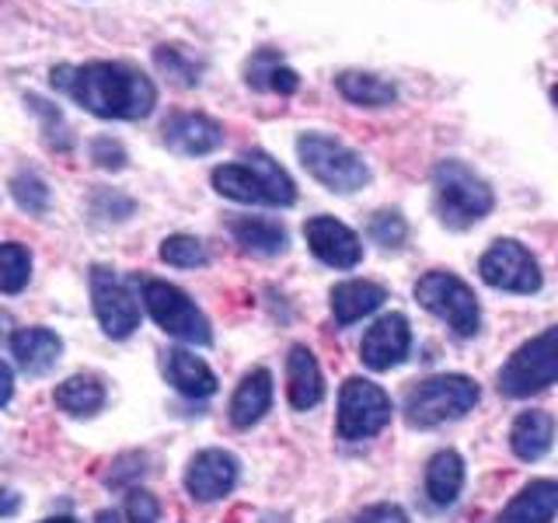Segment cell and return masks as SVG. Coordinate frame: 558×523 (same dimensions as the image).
<instances>
[{
    "mask_svg": "<svg viewBox=\"0 0 558 523\" xmlns=\"http://www.w3.org/2000/svg\"><path fill=\"white\" fill-rule=\"evenodd\" d=\"M49 81L98 119H147L157 105L154 81L130 63L95 60L84 66H52Z\"/></svg>",
    "mask_w": 558,
    "mask_h": 523,
    "instance_id": "cell-1",
    "label": "cell"
},
{
    "mask_svg": "<svg viewBox=\"0 0 558 523\" xmlns=\"http://www.w3.org/2000/svg\"><path fill=\"white\" fill-rule=\"evenodd\" d=\"M209 182H214L220 196L234 203H252V206H293L296 203L293 179L262 150H248L241 161L214 168Z\"/></svg>",
    "mask_w": 558,
    "mask_h": 523,
    "instance_id": "cell-2",
    "label": "cell"
},
{
    "mask_svg": "<svg viewBox=\"0 0 558 523\" xmlns=\"http://www.w3.org/2000/svg\"><path fill=\"white\" fill-rule=\"evenodd\" d=\"M433 192H436V217L450 231H468L471 223L493 214L496 196L485 179L461 161H440L433 168Z\"/></svg>",
    "mask_w": 558,
    "mask_h": 523,
    "instance_id": "cell-3",
    "label": "cell"
},
{
    "mask_svg": "<svg viewBox=\"0 0 558 523\" xmlns=\"http://www.w3.org/2000/svg\"><path fill=\"white\" fill-rule=\"evenodd\" d=\"M296 157H301L304 171L314 182H322L328 192H339V196H353L371 182V168H366L363 157L328 133H301Z\"/></svg>",
    "mask_w": 558,
    "mask_h": 523,
    "instance_id": "cell-4",
    "label": "cell"
},
{
    "mask_svg": "<svg viewBox=\"0 0 558 523\" xmlns=\"http://www.w3.org/2000/svg\"><path fill=\"white\" fill-rule=\"evenodd\" d=\"M482 388L464 374H440L415 384L405 398V423L415 429H433L453 423L478 405Z\"/></svg>",
    "mask_w": 558,
    "mask_h": 523,
    "instance_id": "cell-5",
    "label": "cell"
},
{
    "mask_svg": "<svg viewBox=\"0 0 558 523\" xmlns=\"http://www.w3.org/2000/svg\"><path fill=\"white\" fill-rule=\"evenodd\" d=\"M415 301L423 304L429 314H436V318H444L458 339L478 336V328H482V307H478L475 290H471L461 276L444 272V269L426 272L415 283Z\"/></svg>",
    "mask_w": 558,
    "mask_h": 523,
    "instance_id": "cell-6",
    "label": "cell"
},
{
    "mask_svg": "<svg viewBox=\"0 0 558 523\" xmlns=\"http://www.w3.org/2000/svg\"><path fill=\"white\" fill-rule=\"evenodd\" d=\"M551 384H558V325L523 342L499 370V391L506 398H531Z\"/></svg>",
    "mask_w": 558,
    "mask_h": 523,
    "instance_id": "cell-7",
    "label": "cell"
},
{
    "mask_svg": "<svg viewBox=\"0 0 558 523\" xmlns=\"http://www.w3.org/2000/svg\"><path fill=\"white\" fill-rule=\"evenodd\" d=\"M140 296H144V307L157 321V328H165L168 336L192 342V345L214 342L209 318L196 307V301H192L185 290L165 283V279H144V283H140Z\"/></svg>",
    "mask_w": 558,
    "mask_h": 523,
    "instance_id": "cell-8",
    "label": "cell"
},
{
    "mask_svg": "<svg viewBox=\"0 0 558 523\" xmlns=\"http://www.w3.org/2000/svg\"><path fill=\"white\" fill-rule=\"evenodd\" d=\"M391 423V398L384 394V388L349 377L339 391V436L342 440H366V436L380 433Z\"/></svg>",
    "mask_w": 558,
    "mask_h": 523,
    "instance_id": "cell-9",
    "label": "cell"
},
{
    "mask_svg": "<svg viewBox=\"0 0 558 523\" xmlns=\"http://www.w3.org/2000/svg\"><path fill=\"white\" fill-rule=\"evenodd\" d=\"M92 304L98 314V325L109 339H130L140 328V301L133 296L126 279L109 266L92 269Z\"/></svg>",
    "mask_w": 558,
    "mask_h": 523,
    "instance_id": "cell-10",
    "label": "cell"
},
{
    "mask_svg": "<svg viewBox=\"0 0 558 523\" xmlns=\"http://www.w3.org/2000/svg\"><path fill=\"white\" fill-rule=\"evenodd\" d=\"M478 272L488 287L506 290V293H537L545 276L537 269V258L523 248L520 241L499 238L496 244H488V252L478 262Z\"/></svg>",
    "mask_w": 558,
    "mask_h": 523,
    "instance_id": "cell-11",
    "label": "cell"
},
{
    "mask_svg": "<svg viewBox=\"0 0 558 523\" xmlns=\"http://www.w3.org/2000/svg\"><path fill=\"white\" fill-rule=\"evenodd\" d=\"M409 349H412L409 318L405 314H384V318H377L371 328H366V336L360 342V360L366 370L384 374L405 360Z\"/></svg>",
    "mask_w": 558,
    "mask_h": 523,
    "instance_id": "cell-12",
    "label": "cell"
},
{
    "mask_svg": "<svg viewBox=\"0 0 558 523\" xmlns=\"http://www.w3.org/2000/svg\"><path fill=\"white\" fill-rule=\"evenodd\" d=\"M304 238L314 258H322L331 269H353L363 258V244L353 227L336 217H314L304 223Z\"/></svg>",
    "mask_w": 558,
    "mask_h": 523,
    "instance_id": "cell-13",
    "label": "cell"
},
{
    "mask_svg": "<svg viewBox=\"0 0 558 523\" xmlns=\"http://www.w3.org/2000/svg\"><path fill=\"white\" fill-rule=\"evenodd\" d=\"M238 471H241V464H238L234 453H227L220 447H209V450H199L196 458L189 461L185 488H189L192 499L214 502V499H223L238 485Z\"/></svg>",
    "mask_w": 558,
    "mask_h": 523,
    "instance_id": "cell-14",
    "label": "cell"
},
{
    "mask_svg": "<svg viewBox=\"0 0 558 523\" xmlns=\"http://www.w3.org/2000/svg\"><path fill=\"white\" fill-rule=\"evenodd\" d=\"M165 144L168 150L182 157H206L223 144V126L203 112H179L165 122Z\"/></svg>",
    "mask_w": 558,
    "mask_h": 523,
    "instance_id": "cell-15",
    "label": "cell"
},
{
    "mask_svg": "<svg viewBox=\"0 0 558 523\" xmlns=\"http://www.w3.org/2000/svg\"><path fill=\"white\" fill-rule=\"evenodd\" d=\"M384 301H388V290L371 279H342V283L331 287V318L342 328L363 321L366 314H374Z\"/></svg>",
    "mask_w": 558,
    "mask_h": 523,
    "instance_id": "cell-16",
    "label": "cell"
},
{
    "mask_svg": "<svg viewBox=\"0 0 558 523\" xmlns=\"http://www.w3.org/2000/svg\"><path fill=\"white\" fill-rule=\"evenodd\" d=\"M287 394H290V405L296 412H307L314 409L318 401L325 398V377H322V366L314 360V353L307 345H293L287 353Z\"/></svg>",
    "mask_w": 558,
    "mask_h": 523,
    "instance_id": "cell-17",
    "label": "cell"
},
{
    "mask_svg": "<svg viewBox=\"0 0 558 523\" xmlns=\"http://www.w3.org/2000/svg\"><path fill=\"white\" fill-rule=\"evenodd\" d=\"M269 405H272V374L266 370V366H255V370H248L241 377L227 415H231V426L252 429L258 418L269 412Z\"/></svg>",
    "mask_w": 558,
    "mask_h": 523,
    "instance_id": "cell-18",
    "label": "cell"
},
{
    "mask_svg": "<svg viewBox=\"0 0 558 523\" xmlns=\"http://www.w3.org/2000/svg\"><path fill=\"white\" fill-rule=\"evenodd\" d=\"M558 516V482L537 478L506 502L499 523H551Z\"/></svg>",
    "mask_w": 558,
    "mask_h": 523,
    "instance_id": "cell-19",
    "label": "cell"
},
{
    "mask_svg": "<svg viewBox=\"0 0 558 523\" xmlns=\"http://www.w3.org/2000/svg\"><path fill=\"white\" fill-rule=\"evenodd\" d=\"M165 377L179 394L185 398H209L217 394V374L209 366L189 353V349H168L165 353Z\"/></svg>",
    "mask_w": 558,
    "mask_h": 523,
    "instance_id": "cell-20",
    "label": "cell"
},
{
    "mask_svg": "<svg viewBox=\"0 0 558 523\" xmlns=\"http://www.w3.org/2000/svg\"><path fill=\"white\" fill-rule=\"evenodd\" d=\"M60 353L63 339L49 328H22L11 336V356L25 374H46L49 366H57Z\"/></svg>",
    "mask_w": 558,
    "mask_h": 523,
    "instance_id": "cell-21",
    "label": "cell"
},
{
    "mask_svg": "<svg viewBox=\"0 0 558 523\" xmlns=\"http://www.w3.org/2000/svg\"><path fill=\"white\" fill-rule=\"evenodd\" d=\"M227 231H231V238L244 252L258 258H272L279 252H287V244H290L287 227L269 217H234V220H227Z\"/></svg>",
    "mask_w": 558,
    "mask_h": 523,
    "instance_id": "cell-22",
    "label": "cell"
},
{
    "mask_svg": "<svg viewBox=\"0 0 558 523\" xmlns=\"http://www.w3.org/2000/svg\"><path fill=\"white\" fill-rule=\"evenodd\" d=\"M555 443V418L548 412H520L510 429V447L520 461H541Z\"/></svg>",
    "mask_w": 558,
    "mask_h": 523,
    "instance_id": "cell-23",
    "label": "cell"
},
{
    "mask_svg": "<svg viewBox=\"0 0 558 523\" xmlns=\"http://www.w3.org/2000/svg\"><path fill=\"white\" fill-rule=\"evenodd\" d=\"M244 81H248L252 92H276V95H293L301 87L296 70H290L276 49H258L248 60V66H244Z\"/></svg>",
    "mask_w": 558,
    "mask_h": 523,
    "instance_id": "cell-24",
    "label": "cell"
},
{
    "mask_svg": "<svg viewBox=\"0 0 558 523\" xmlns=\"http://www.w3.org/2000/svg\"><path fill=\"white\" fill-rule=\"evenodd\" d=\"M464 488V458L458 450H436L426 464V496L436 506H450Z\"/></svg>",
    "mask_w": 558,
    "mask_h": 523,
    "instance_id": "cell-25",
    "label": "cell"
},
{
    "mask_svg": "<svg viewBox=\"0 0 558 523\" xmlns=\"http://www.w3.org/2000/svg\"><path fill=\"white\" fill-rule=\"evenodd\" d=\"M336 87L345 101L360 105V109H384V105H391L398 98V87L391 81L366 74V70H342L336 77Z\"/></svg>",
    "mask_w": 558,
    "mask_h": 523,
    "instance_id": "cell-26",
    "label": "cell"
},
{
    "mask_svg": "<svg viewBox=\"0 0 558 523\" xmlns=\"http://www.w3.org/2000/svg\"><path fill=\"white\" fill-rule=\"evenodd\" d=\"M52 401L57 409L66 415H98L105 409V384L92 374H77V377H66L57 391H52Z\"/></svg>",
    "mask_w": 558,
    "mask_h": 523,
    "instance_id": "cell-27",
    "label": "cell"
},
{
    "mask_svg": "<svg viewBox=\"0 0 558 523\" xmlns=\"http://www.w3.org/2000/svg\"><path fill=\"white\" fill-rule=\"evenodd\" d=\"M32 276V252L17 241L0 244V293H22Z\"/></svg>",
    "mask_w": 558,
    "mask_h": 523,
    "instance_id": "cell-28",
    "label": "cell"
},
{
    "mask_svg": "<svg viewBox=\"0 0 558 523\" xmlns=\"http://www.w3.org/2000/svg\"><path fill=\"white\" fill-rule=\"evenodd\" d=\"M154 63H157V70H165L171 81H179L182 87H196L199 84L203 66H199V60H192L182 46H157L154 49Z\"/></svg>",
    "mask_w": 558,
    "mask_h": 523,
    "instance_id": "cell-29",
    "label": "cell"
},
{
    "mask_svg": "<svg viewBox=\"0 0 558 523\" xmlns=\"http://www.w3.org/2000/svg\"><path fill=\"white\" fill-rule=\"evenodd\" d=\"M11 196H14V203L22 206L25 214H32V217H43L46 209H49V185H46L35 171L14 174V179H11Z\"/></svg>",
    "mask_w": 558,
    "mask_h": 523,
    "instance_id": "cell-30",
    "label": "cell"
},
{
    "mask_svg": "<svg viewBox=\"0 0 558 523\" xmlns=\"http://www.w3.org/2000/svg\"><path fill=\"white\" fill-rule=\"evenodd\" d=\"M161 258L174 269H196V266H206V248L199 238L192 234H171L161 241Z\"/></svg>",
    "mask_w": 558,
    "mask_h": 523,
    "instance_id": "cell-31",
    "label": "cell"
},
{
    "mask_svg": "<svg viewBox=\"0 0 558 523\" xmlns=\"http://www.w3.org/2000/svg\"><path fill=\"white\" fill-rule=\"evenodd\" d=\"M366 231H371V241L380 244V248H401L409 238V223L398 209H380V214H374L371 223H366Z\"/></svg>",
    "mask_w": 558,
    "mask_h": 523,
    "instance_id": "cell-32",
    "label": "cell"
},
{
    "mask_svg": "<svg viewBox=\"0 0 558 523\" xmlns=\"http://www.w3.org/2000/svg\"><path fill=\"white\" fill-rule=\"evenodd\" d=\"M92 161L98 168L119 171V168H126V147L112 136H98V139H92Z\"/></svg>",
    "mask_w": 558,
    "mask_h": 523,
    "instance_id": "cell-33",
    "label": "cell"
},
{
    "mask_svg": "<svg viewBox=\"0 0 558 523\" xmlns=\"http://www.w3.org/2000/svg\"><path fill=\"white\" fill-rule=\"evenodd\" d=\"M126 520L130 523H157L161 520V506H157V499L150 492H144V488H133L126 499Z\"/></svg>",
    "mask_w": 558,
    "mask_h": 523,
    "instance_id": "cell-34",
    "label": "cell"
},
{
    "mask_svg": "<svg viewBox=\"0 0 558 523\" xmlns=\"http://www.w3.org/2000/svg\"><path fill=\"white\" fill-rule=\"evenodd\" d=\"M356 523H409V516H405V510H398L391 502H377L371 510H363L356 516Z\"/></svg>",
    "mask_w": 558,
    "mask_h": 523,
    "instance_id": "cell-35",
    "label": "cell"
},
{
    "mask_svg": "<svg viewBox=\"0 0 558 523\" xmlns=\"http://www.w3.org/2000/svg\"><path fill=\"white\" fill-rule=\"evenodd\" d=\"M11 394H14V374H11L8 363H0V409L8 405Z\"/></svg>",
    "mask_w": 558,
    "mask_h": 523,
    "instance_id": "cell-36",
    "label": "cell"
},
{
    "mask_svg": "<svg viewBox=\"0 0 558 523\" xmlns=\"http://www.w3.org/2000/svg\"><path fill=\"white\" fill-rule=\"evenodd\" d=\"M22 510V496L11 492V488H0V516H14Z\"/></svg>",
    "mask_w": 558,
    "mask_h": 523,
    "instance_id": "cell-37",
    "label": "cell"
},
{
    "mask_svg": "<svg viewBox=\"0 0 558 523\" xmlns=\"http://www.w3.org/2000/svg\"><path fill=\"white\" fill-rule=\"evenodd\" d=\"M95 523H122V516H119L116 510H101V513L95 516Z\"/></svg>",
    "mask_w": 558,
    "mask_h": 523,
    "instance_id": "cell-38",
    "label": "cell"
},
{
    "mask_svg": "<svg viewBox=\"0 0 558 523\" xmlns=\"http://www.w3.org/2000/svg\"><path fill=\"white\" fill-rule=\"evenodd\" d=\"M43 523H77L74 516H52V520H43Z\"/></svg>",
    "mask_w": 558,
    "mask_h": 523,
    "instance_id": "cell-39",
    "label": "cell"
},
{
    "mask_svg": "<svg viewBox=\"0 0 558 523\" xmlns=\"http://www.w3.org/2000/svg\"><path fill=\"white\" fill-rule=\"evenodd\" d=\"M551 101H555V109H558V84L551 87Z\"/></svg>",
    "mask_w": 558,
    "mask_h": 523,
    "instance_id": "cell-40",
    "label": "cell"
}]
</instances>
